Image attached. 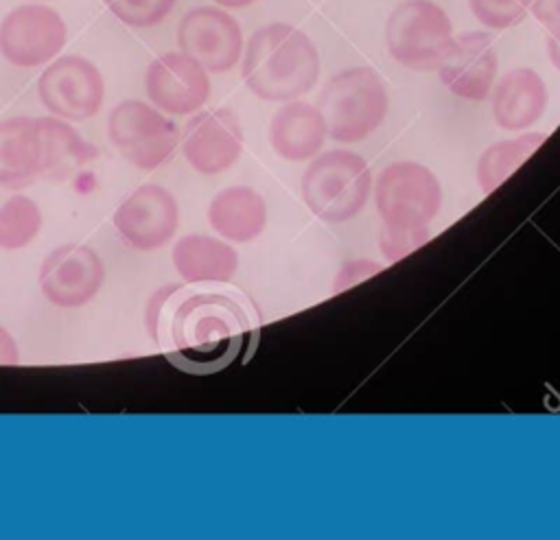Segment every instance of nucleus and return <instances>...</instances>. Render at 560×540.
Masks as SVG:
<instances>
[{
	"mask_svg": "<svg viewBox=\"0 0 560 540\" xmlns=\"http://www.w3.org/2000/svg\"><path fill=\"white\" fill-rule=\"evenodd\" d=\"M144 324L166 361L190 374H212L256 345L258 319L252 304L214 289L166 284L147 302Z\"/></svg>",
	"mask_w": 560,
	"mask_h": 540,
	"instance_id": "obj_1",
	"label": "nucleus"
},
{
	"mask_svg": "<svg viewBox=\"0 0 560 540\" xmlns=\"http://www.w3.org/2000/svg\"><path fill=\"white\" fill-rule=\"evenodd\" d=\"M241 74L247 90L262 101H295L317 83L319 52L304 31L271 22L254 31L243 46Z\"/></svg>",
	"mask_w": 560,
	"mask_h": 540,
	"instance_id": "obj_2",
	"label": "nucleus"
},
{
	"mask_svg": "<svg viewBox=\"0 0 560 540\" xmlns=\"http://www.w3.org/2000/svg\"><path fill=\"white\" fill-rule=\"evenodd\" d=\"M317 109L335 142H359L381 127L389 109V94L381 74L370 66H357L332 74L319 96Z\"/></svg>",
	"mask_w": 560,
	"mask_h": 540,
	"instance_id": "obj_3",
	"label": "nucleus"
},
{
	"mask_svg": "<svg viewBox=\"0 0 560 540\" xmlns=\"http://www.w3.org/2000/svg\"><path fill=\"white\" fill-rule=\"evenodd\" d=\"M370 190L372 171L368 162L346 149L315 155L300 179L302 201L326 223H346L363 212Z\"/></svg>",
	"mask_w": 560,
	"mask_h": 540,
	"instance_id": "obj_4",
	"label": "nucleus"
},
{
	"mask_svg": "<svg viewBox=\"0 0 560 540\" xmlns=\"http://www.w3.org/2000/svg\"><path fill=\"white\" fill-rule=\"evenodd\" d=\"M453 42L446 11L431 0H405L387 17L385 46L409 70H438Z\"/></svg>",
	"mask_w": 560,
	"mask_h": 540,
	"instance_id": "obj_5",
	"label": "nucleus"
},
{
	"mask_svg": "<svg viewBox=\"0 0 560 540\" xmlns=\"http://www.w3.org/2000/svg\"><path fill=\"white\" fill-rule=\"evenodd\" d=\"M374 201L383 227L424 230L440 212L442 186L424 164L400 160L381 171Z\"/></svg>",
	"mask_w": 560,
	"mask_h": 540,
	"instance_id": "obj_6",
	"label": "nucleus"
},
{
	"mask_svg": "<svg viewBox=\"0 0 560 540\" xmlns=\"http://www.w3.org/2000/svg\"><path fill=\"white\" fill-rule=\"evenodd\" d=\"M107 136L131 166L153 171L173 155L182 131L153 103L129 98L109 111Z\"/></svg>",
	"mask_w": 560,
	"mask_h": 540,
	"instance_id": "obj_7",
	"label": "nucleus"
},
{
	"mask_svg": "<svg viewBox=\"0 0 560 540\" xmlns=\"http://www.w3.org/2000/svg\"><path fill=\"white\" fill-rule=\"evenodd\" d=\"M37 96L52 116L79 122L98 114L105 98V81L90 59L63 55L48 61L39 74Z\"/></svg>",
	"mask_w": 560,
	"mask_h": 540,
	"instance_id": "obj_8",
	"label": "nucleus"
},
{
	"mask_svg": "<svg viewBox=\"0 0 560 540\" xmlns=\"http://www.w3.org/2000/svg\"><path fill=\"white\" fill-rule=\"evenodd\" d=\"M63 17L46 4H20L0 22V55L15 68L52 61L66 46Z\"/></svg>",
	"mask_w": 560,
	"mask_h": 540,
	"instance_id": "obj_9",
	"label": "nucleus"
},
{
	"mask_svg": "<svg viewBox=\"0 0 560 540\" xmlns=\"http://www.w3.org/2000/svg\"><path fill=\"white\" fill-rule=\"evenodd\" d=\"M177 46L208 72L232 70L243 55L241 24L221 7L201 4L184 13L177 26Z\"/></svg>",
	"mask_w": 560,
	"mask_h": 540,
	"instance_id": "obj_10",
	"label": "nucleus"
},
{
	"mask_svg": "<svg viewBox=\"0 0 560 540\" xmlns=\"http://www.w3.org/2000/svg\"><path fill=\"white\" fill-rule=\"evenodd\" d=\"M37 282L50 304L79 308L98 295L105 282V265L90 245H59L44 258Z\"/></svg>",
	"mask_w": 560,
	"mask_h": 540,
	"instance_id": "obj_11",
	"label": "nucleus"
},
{
	"mask_svg": "<svg viewBox=\"0 0 560 540\" xmlns=\"http://www.w3.org/2000/svg\"><path fill=\"white\" fill-rule=\"evenodd\" d=\"M112 221L129 247L151 251L175 236L179 227V203L168 188L142 184L118 203Z\"/></svg>",
	"mask_w": 560,
	"mask_h": 540,
	"instance_id": "obj_12",
	"label": "nucleus"
},
{
	"mask_svg": "<svg viewBox=\"0 0 560 540\" xmlns=\"http://www.w3.org/2000/svg\"><path fill=\"white\" fill-rule=\"evenodd\" d=\"M186 162L201 175H219L232 168L243 153V127L228 107L201 109L184 125L179 136Z\"/></svg>",
	"mask_w": 560,
	"mask_h": 540,
	"instance_id": "obj_13",
	"label": "nucleus"
},
{
	"mask_svg": "<svg viewBox=\"0 0 560 540\" xmlns=\"http://www.w3.org/2000/svg\"><path fill=\"white\" fill-rule=\"evenodd\" d=\"M149 101L168 116H188L199 111L210 98L208 70L192 57L164 52L153 59L144 72Z\"/></svg>",
	"mask_w": 560,
	"mask_h": 540,
	"instance_id": "obj_14",
	"label": "nucleus"
},
{
	"mask_svg": "<svg viewBox=\"0 0 560 540\" xmlns=\"http://www.w3.org/2000/svg\"><path fill=\"white\" fill-rule=\"evenodd\" d=\"M499 59L492 37L481 31L453 35L451 48L442 59L440 81L459 98L483 101L490 96L497 81Z\"/></svg>",
	"mask_w": 560,
	"mask_h": 540,
	"instance_id": "obj_15",
	"label": "nucleus"
},
{
	"mask_svg": "<svg viewBox=\"0 0 560 540\" xmlns=\"http://www.w3.org/2000/svg\"><path fill=\"white\" fill-rule=\"evenodd\" d=\"M492 116L505 131L529 129L549 101L542 77L532 68H514L492 85Z\"/></svg>",
	"mask_w": 560,
	"mask_h": 540,
	"instance_id": "obj_16",
	"label": "nucleus"
},
{
	"mask_svg": "<svg viewBox=\"0 0 560 540\" xmlns=\"http://www.w3.org/2000/svg\"><path fill=\"white\" fill-rule=\"evenodd\" d=\"M326 122L317 105L287 101L269 122V144L282 160L304 162L315 157L326 140Z\"/></svg>",
	"mask_w": 560,
	"mask_h": 540,
	"instance_id": "obj_17",
	"label": "nucleus"
},
{
	"mask_svg": "<svg viewBox=\"0 0 560 540\" xmlns=\"http://www.w3.org/2000/svg\"><path fill=\"white\" fill-rule=\"evenodd\" d=\"M175 271L188 284H223L238 269V254L232 245L208 234H186L173 247Z\"/></svg>",
	"mask_w": 560,
	"mask_h": 540,
	"instance_id": "obj_18",
	"label": "nucleus"
},
{
	"mask_svg": "<svg viewBox=\"0 0 560 540\" xmlns=\"http://www.w3.org/2000/svg\"><path fill=\"white\" fill-rule=\"evenodd\" d=\"M210 227L232 243H249L267 225V203L249 186H228L208 206Z\"/></svg>",
	"mask_w": 560,
	"mask_h": 540,
	"instance_id": "obj_19",
	"label": "nucleus"
},
{
	"mask_svg": "<svg viewBox=\"0 0 560 540\" xmlns=\"http://www.w3.org/2000/svg\"><path fill=\"white\" fill-rule=\"evenodd\" d=\"M42 175V136L37 118L0 120V186H20Z\"/></svg>",
	"mask_w": 560,
	"mask_h": 540,
	"instance_id": "obj_20",
	"label": "nucleus"
},
{
	"mask_svg": "<svg viewBox=\"0 0 560 540\" xmlns=\"http://www.w3.org/2000/svg\"><path fill=\"white\" fill-rule=\"evenodd\" d=\"M37 125L42 136V175L66 179L96 155V149L79 136L70 120L50 114L37 118Z\"/></svg>",
	"mask_w": 560,
	"mask_h": 540,
	"instance_id": "obj_21",
	"label": "nucleus"
},
{
	"mask_svg": "<svg viewBox=\"0 0 560 540\" xmlns=\"http://www.w3.org/2000/svg\"><path fill=\"white\" fill-rule=\"evenodd\" d=\"M547 140L542 131L521 133L510 140H501L490 144L477 162V184L488 195L497 190L514 171L523 166V162L538 151V146Z\"/></svg>",
	"mask_w": 560,
	"mask_h": 540,
	"instance_id": "obj_22",
	"label": "nucleus"
},
{
	"mask_svg": "<svg viewBox=\"0 0 560 540\" xmlns=\"http://www.w3.org/2000/svg\"><path fill=\"white\" fill-rule=\"evenodd\" d=\"M44 216L35 199L26 195H13L0 206V249L15 251L31 245L39 230Z\"/></svg>",
	"mask_w": 560,
	"mask_h": 540,
	"instance_id": "obj_23",
	"label": "nucleus"
},
{
	"mask_svg": "<svg viewBox=\"0 0 560 540\" xmlns=\"http://www.w3.org/2000/svg\"><path fill=\"white\" fill-rule=\"evenodd\" d=\"M177 0H105L109 13L127 26L149 28L160 24Z\"/></svg>",
	"mask_w": 560,
	"mask_h": 540,
	"instance_id": "obj_24",
	"label": "nucleus"
},
{
	"mask_svg": "<svg viewBox=\"0 0 560 540\" xmlns=\"http://www.w3.org/2000/svg\"><path fill=\"white\" fill-rule=\"evenodd\" d=\"M468 7L483 26L503 31L523 22L532 0H468Z\"/></svg>",
	"mask_w": 560,
	"mask_h": 540,
	"instance_id": "obj_25",
	"label": "nucleus"
},
{
	"mask_svg": "<svg viewBox=\"0 0 560 540\" xmlns=\"http://www.w3.org/2000/svg\"><path fill=\"white\" fill-rule=\"evenodd\" d=\"M427 238H429V227H424V230L381 227V251L389 260H398L405 254L418 249Z\"/></svg>",
	"mask_w": 560,
	"mask_h": 540,
	"instance_id": "obj_26",
	"label": "nucleus"
},
{
	"mask_svg": "<svg viewBox=\"0 0 560 540\" xmlns=\"http://www.w3.org/2000/svg\"><path fill=\"white\" fill-rule=\"evenodd\" d=\"M529 11L547 31L560 26V0H532Z\"/></svg>",
	"mask_w": 560,
	"mask_h": 540,
	"instance_id": "obj_27",
	"label": "nucleus"
},
{
	"mask_svg": "<svg viewBox=\"0 0 560 540\" xmlns=\"http://www.w3.org/2000/svg\"><path fill=\"white\" fill-rule=\"evenodd\" d=\"M20 363V350L13 334L0 326V365H15Z\"/></svg>",
	"mask_w": 560,
	"mask_h": 540,
	"instance_id": "obj_28",
	"label": "nucleus"
},
{
	"mask_svg": "<svg viewBox=\"0 0 560 540\" xmlns=\"http://www.w3.org/2000/svg\"><path fill=\"white\" fill-rule=\"evenodd\" d=\"M547 55L556 70H560V26L551 28L547 35Z\"/></svg>",
	"mask_w": 560,
	"mask_h": 540,
	"instance_id": "obj_29",
	"label": "nucleus"
},
{
	"mask_svg": "<svg viewBox=\"0 0 560 540\" xmlns=\"http://www.w3.org/2000/svg\"><path fill=\"white\" fill-rule=\"evenodd\" d=\"M212 2L221 9H245V7L254 4L256 0H212Z\"/></svg>",
	"mask_w": 560,
	"mask_h": 540,
	"instance_id": "obj_30",
	"label": "nucleus"
}]
</instances>
